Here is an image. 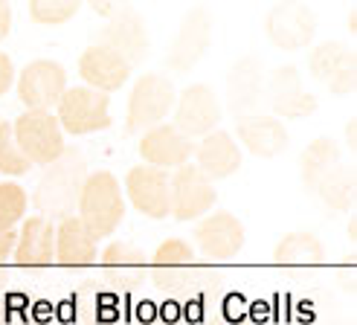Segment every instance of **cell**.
<instances>
[{
    "label": "cell",
    "instance_id": "obj_1",
    "mask_svg": "<svg viewBox=\"0 0 357 325\" xmlns=\"http://www.w3.org/2000/svg\"><path fill=\"white\" fill-rule=\"evenodd\" d=\"M302 177L323 204H328L331 209L346 206L351 192V174L334 139H317L314 146H308L305 157H302Z\"/></svg>",
    "mask_w": 357,
    "mask_h": 325
},
{
    "label": "cell",
    "instance_id": "obj_2",
    "mask_svg": "<svg viewBox=\"0 0 357 325\" xmlns=\"http://www.w3.org/2000/svg\"><path fill=\"white\" fill-rule=\"evenodd\" d=\"M122 215H125V195H122L119 180L111 172H93L82 183L76 218L99 241V239H108L111 232H116Z\"/></svg>",
    "mask_w": 357,
    "mask_h": 325
},
{
    "label": "cell",
    "instance_id": "obj_3",
    "mask_svg": "<svg viewBox=\"0 0 357 325\" xmlns=\"http://www.w3.org/2000/svg\"><path fill=\"white\" fill-rule=\"evenodd\" d=\"M15 131V142L17 149L24 151V157L29 160V166H47V162H56L64 151V134L61 125L52 111H26L15 119L12 125Z\"/></svg>",
    "mask_w": 357,
    "mask_h": 325
},
{
    "label": "cell",
    "instance_id": "obj_4",
    "mask_svg": "<svg viewBox=\"0 0 357 325\" xmlns=\"http://www.w3.org/2000/svg\"><path fill=\"white\" fill-rule=\"evenodd\" d=\"M61 131L82 137V134H96L111 125V96L99 93L93 87H70L59 102L56 114Z\"/></svg>",
    "mask_w": 357,
    "mask_h": 325
},
{
    "label": "cell",
    "instance_id": "obj_5",
    "mask_svg": "<svg viewBox=\"0 0 357 325\" xmlns=\"http://www.w3.org/2000/svg\"><path fill=\"white\" fill-rule=\"evenodd\" d=\"M174 105V87L166 76L160 73H146L139 76L131 87L128 96V119H125V128L128 131H151L157 125H163V119L169 116Z\"/></svg>",
    "mask_w": 357,
    "mask_h": 325
},
{
    "label": "cell",
    "instance_id": "obj_6",
    "mask_svg": "<svg viewBox=\"0 0 357 325\" xmlns=\"http://www.w3.org/2000/svg\"><path fill=\"white\" fill-rule=\"evenodd\" d=\"M64 93L67 73L52 59H35L17 76V99L26 105V111H52V107H59Z\"/></svg>",
    "mask_w": 357,
    "mask_h": 325
},
{
    "label": "cell",
    "instance_id": "obj_7",
    "mask_svg": "<svg viewBox=\"0 0 357 325\" xmlns=\"http://www.w3.org/2000/svg\"><path fill=\"white\" fill-rule=\"evenodd\" d=\"M215 206V186L206 174L186 162L174 172L169 189V215L177 221H198Z\"/></svg>",
    "mask_w": 357,
    "mask_h": 325
},
{
    "label": "cell",
    "instance_id": "obj_8",
    "mask_svg": "<svg viewBox=\"0 0 357 325\" xmlns=\"http://www.w3.org/2000/svg\"><path fill=\"white\" fill-rule=\"evenodd\" d=\"M169 189L172 177L163 169H154L139 162L128 174H125V195L137 212H142L146 218L163 221L169 218Z\"/></svg>",
    "mask_w": 357,
    "mask_h": 325
},
{
    "label": "cell",
    "instance_id": "obj_9",
    "mask_svg": "<svg viewBox=\"0 0 357 325\" xmlns=\"http://www.w3.org/2000/svg\"><path fill=\"white\" fill-rule=\"evenodd\" d=\"M221 122V102L215 96V90L209 84H192L186 87L181 99H177L174 111V128L183 131L189 139L192 137H206L212 128Z\"/></svg>",
    "mask_w": 357,
    "mask_h": 325
},
{
    "label": "cell",
    "instance_id": "obj_10",
    "mask_svg": "<svg viewBox=\"0 0 357 325\" xmlns=\"http://www.w3.org/2000/svg\"><path fill=\"white\" fill-rule=\"evenodd\" d=\"M244 224L233 212H209L195 229V244L209 259H233L244 247Z\"/></svg>",
    "mask_w": 357,
    "mask_h": 325
},
{
    "label": "cell",
    "instance_id": "obj_11",
    "mask_svg": "<svg viewBox=\"0 0 357 325\" xmlns=\"http://www.w3.org/2000/svg\"><path fill=\"white\" fill-rule=\"evenodd\" d=\"M317 32V17L305 3H276L267 15V38L279 50L308 47Z\"/></svg>",
    "mask_w": 357,
    "mask_h": 325
},
{
    "label": "cell",
    "instance_id": "obj_12",
    "mask_svg": "<svg viewBox=\"0 0 357 325\" xmlns=\"http://www.w3.org/2000/svg\"><path fill=\"white\" fill-rule=\"evenodd\" d=\"M195 154V142L177 131L174 125H157V128L146 131L139 139V157L146 166H154V169H181L189 162V157Z\"/></svg>",
    "mask_w": 357,
    "mask_h": 325
},
{
    "label": "cell",
    "instance_id": "obj_13",
    "mask_svg": "<svg viewBox=\"0 0 357 325\" xmlns=\"http://www.w3.org/2000/svg\"><path fill=\"white\" fill-rule=\"evenodd\" d=\"M79 76L84 79V87H93L99 93H114L131 79V64L119 52H114L105 44L87 47L79 56Z\"/></svg>",
    "mask_w": 357,
    "mask_h": 325
},
{
    "label": "cell",
    "instance_id": "obj_14",
    "mask_svg": "<svg viewBox=\"0 0 357 325\" xmlns=\"http://www.w3.org/2000/svg\"><path fill=\"white\" fill-rule=\"evenodd\" d=\"M267 102H271L276 116H294V119H305L317 107V99L302 87V79L294 67H279L267 79Z\"/></svg>",
    "mask_w": 357,
    "mask_h": 325
},
{
    "label": "cell",
    "instance_id": "obj_15",
    "mask_svg": "<svg viewBox=\"0 0 357 325\" xmlns=\"http://www.w3.org/2000/svg\"><path fill=\"white\" fill-rule=\"evenodd\" d=\"M195 169L206 174L209 180L229 177L241 169V149L238 142L227 131H212L201 139V146L195 149Z\"/></svg>",
    "mask_w": 357,
    "mask_h": 325
},
{
    "label": "cell",
    "instance_id": "obj_16",
    "mask_svg": "<svg viewBox=\"0 0 357 325\" xmlns=\"http://www.w3.org/2000/svg\"><path fill=\"white\" fill-rule=\"evenodd\" d=\"M311 73L319 84H326L331 93L346 96L351 87V76H354V61L351 52L337 44V41H326L311 52Z\"/></svg>",
    "mask_w": 357,
    "mask_h": 325
},
{
    "label": "cell",
    "instance_id": "obj_17",
    "mask_svg": "<svg viewBox=\"0 0 357 325\" xmlns=\"http://www.w3.org/2000/svg\"><path fill=\"white\" fill-rule=\"evenodd\" d=\"M151 270H154V279L160 287H183L192 282L195 276V250L192 244H186L183 239H169L157 247L154 252V262H151Z\"/></svg>",
    "mask_w": 357,
    "mask_h": 325
},
{
    "label": "cell",
    "instance_id": "obj_18",
    "mask_svg": "<svg viewBox=\"0 0 357 325\" xmlns=\"http://www.w3.org/2000/svg\"><path fill=\"white\" fill-rule=\"evenodd\" d=\"M105 47H111L114 52H119V56L128 61L131 67L146 56V27H142V21L131 12V9H119L108 24H105L102 29V41Z\"/></svg>",
    "mask_w": 357,
    "mask_h": 325
},
{
    "label": "cell",
    "instance_id": "obj_19",
    "mask_svg": "<svg viewBox=\"0 0 357 325\" xmlns=\"http://www.w3.org/2000/svg\"><path fill=\"white\" fill-rule=\"evenodd\" d=\"M238 139L256 157H276L288 149V131L276 116L250 114L247 119H238Z\"/></svg>",
    "mask_w": 357,
    "mask_h": 325
},
{
    "label": "cell",
    "instance_id": "obj_20",
    "mask_svg": "<svg viewBox=\"0 0 357 325\" xmlns=\"http://www.w3.org/2000/svg\"><path fill=\"white\" fill-rule=\"evenodd\" d=\"M206 44H209V15L201 12V9H195L183 21L181 32L174 35V44H172V52H169V64L177 67V70L195 67L204 59Z\"/></svg>",
    "mask_w": 357,
    "mask_h": 325
},
{
    "label": "cell",
    "instance_id": "obj_21",
    "mask_svg": "<svg viewBox=\"0 0 357 325\" xmlns=\"http://www.w3.org/2000/svg\"><path fill=\"white\" fill-rule=\"evenodd\" d=\"M56 259V229L44 218H29L24 229L17 232V244H15V262L17 264H50Z\"/></svg>",
    "mask_w": 357,
    "mask_h": 325
},
{
    "label": "cell",
    "instance_id": "obj_22",
    "mask_svg": "<svg viewBox=\"0 0 357 325\" xmlns=\"http://www.w3.org/2000/svg\"><path fill=\"white\" fill-rule=\"evenodd\" d=\"M99 256L96 239L87 232V227L76 218H64L56 229V259L61 264H91Z\"/></svg>",
    "mask_w": 357,
    "mask_h": 325
},
{
    "label": "cell",
    "instance_id": "obj_23",
    "mask_svg": "<svg viewBox=\"0 0 357 325\" xmlns=\"http://www.w3.org/2000/svg\"><path fill=\"white\" fill-rule=\"evenodd\" d=\"M261 96V73L256 61H241L233 76H229V107L238 114V119H247L253 105Z\"/></svg>",
    "mask_w": 357,
    "mask_h": 325
},
{
    "label": "cell",
    "instance_id": "obj_24",
    "mask_svg": "<svg viewBox=\"0 0 357 325\" xmlns=\"http://www.w3.org/2000/svg\"><path fill=\"white\" fill-rule=\"evenodd\" d=\"M323 256H326V247L311 232H288L276 247V259L282 264H314Z\"/></svg>",
    "mask_w": 357,
    "mask_h": 325
},
{
    "label": "cell",
    "instance_id": "obj_25",
    "mask_svg": "<svg viewBox=\"0 0 357 325\" xmlns=\"http://www.w3.org/2000/svg\"><path fill=\"white\" fill-rule=\"evenodd\" d=\"M29 169H32L29 160L24 157V151L17 149V142H15L12 122H0V174L21 177Z\"/></svg>",
    "mask_w": 357,
    "mask_h": 325
},
{
    "label": "cell",
    "instance_id": "obj_26",
    "mask_svg": "<svg viewBox=\"0 0 357 325\" xmlns=\"http://www.w3.org/2000/svg\"><path fill=\"white\" fill-rule=\"evenodd\" d=\"M26 215V192L15 180L0 183V227L15 229V224Z\"/></svg>",
    "mask_w": 357,
    "mask_h": 325
},
{
    "label": "cell",
    "instance_id": "obj_27",
    "mask_svg": "<svg viewBox=\"0 0 357 325\" xmlns=\"http://www.w3.org/2000/svg\"><path fill=\"white\" fill-rule=\"evenodd\" d=\"M79 12L76 0H29V15L44 27L67 24Z\"/></svg>",
    "mask_w": 357,
    "mask_h": 325
},
{
    "label": "cell",
    "instance_id": "obj_28",
    "mask_svg": "<svg viewBox=\"0 0 357 325\" xmlns=\"http://www.w3.org/2000/svg\"><path fill=\"white\" fill-rule=\"evenodd\" d=\"M102 259H105L108 267H131V264L142 262V250L125 244V241H116V244H111L108 250L102 252Z\"/></svg>",
    "mask_w": 357,
    "mask_h": 325
},
{
    "label": "cell",
    "instance_id": "obj_29",
    "mask_svg": "<svg viewBox=\"0 0 357 325\" xmlns=\"http://www.w3.org/2000/svg\"><path fill=\"white\" fill-rule=\"evenodd\" d=\"M0 325H38V322L26 314L24 305H17L15 299H9V302L0 305Z\"/></svg>",
    "mask_w": 357,
    "mask_h": 325
},
{
    "label": "cell",
    "instance_id": "obj_30",
    "mask_svg": "<svg viewBox=\"0 0 357 325\" xmlns=\"http://www.w3.org/2000/svg\"><path fill=\"white\" fill-rule=\"evenodd\" d=\"M15 82V67H12V59L6 56L3 50H0V96L9 93V87Z\"/></svg>",
    "mask_w": 357,
    "mask_h": 325
},
{
    "label": "cell",
    "instance_id": "obj_31",
    "mask_svg": "<svg viewBox=\"0 0 357 325\" xmlns=\"http://www.w3.org/2000/svg\"><path fill=\"white\" fill-rule=\"evenodd\" d=\"M15 244H17V229L0 227V259L12 256V252H15Z\"/></svg>",
    "mask_w": 357,
    "mask_h": 325
},
{
    "label": "cell",
    "instance_id": "obj_32",
    "mask_svg": "<svg viewBox=\"0 0 357 325\" xmlns=\"http://www.w3.org/2000/svg\"><path fill=\"white\" fill-rule=\"evenodd\" d=\"M9 29H12V6L6 0H0V41L9 35Z\"/></svg>",
    "mask_w": 357,
    "mask_h": 325
},
{
    "label": "cell",
    "instance_id": "obj_33",
    "mask_svg": "<svg viewBox=\"0 0 357 325\" xmlns=\"http://www.w3.org/2000/svg\"><path fill=\"white\" fill-rule=\"evenodd\" d=\"M149 325H181V322H149Z\"/></svg>",
    "mask_w": 357,
    "mask_h": 325
},
{
    "label": "cell",
    "instance_id": "obj_34",
    "mask_svg": "<svg viewBox=\"0 0 357 325\" xmlns=\"http://www.w3.org/2000/svg\"><path fill=\"white\" fill-rule=\"evenodd\" d=\"M0 285H3V270H0Z\"/></svg>",
    "mask_w": 357,
    "mask_h": 325
}]
</instances>
